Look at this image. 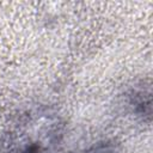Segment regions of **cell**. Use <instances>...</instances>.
<instances>
[{
    "label": "cell",
    "instance_id": "obj_1",
    "mask_svg": "<svg viewBox=\"0 0 153 153\" xmlns=\"http://www.w3.org/2000/svg\"><path fill=\"white\" fill-rule=\"evenodd\" d=\"M84 153H120V149L112 142H103L93 146Z\"/></svg>",
    "mask_w": 153,
    "mask_h": 153
}]
</instances>
